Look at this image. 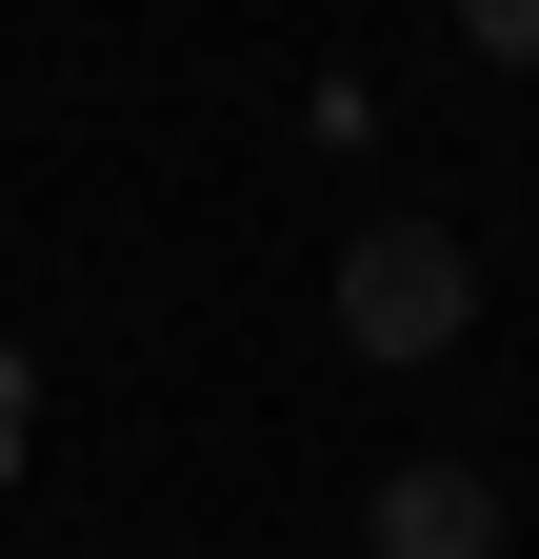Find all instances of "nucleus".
I'll return each instance as SVG.
<instances>
[{
  "label": "nucleus",
  "instance_id": "obj_1",
  "mask_svg": "<svg viewBox=\"0 0 539 559\" xmlns=\"http://www.w3.org/2000/svg\"><path fill=\"white\" fill-rule=\"evenodd\" d=\"M459 320H480V260H459L440 221H380V240H340V340H360V360H440Z\"/></svg>",
  "mask_w": 539,
  "mask_h": 559
},
{
  "label": "nucleus",
  "instance_id": "obj_2",
  "mask_svg": "<svg viewBox=\"0 0 539 559\" xmlns=\"http://www.w3.org/2000/svg\"><path fill=\"white\" fill-rule=\"evenodd\" d=\"M380 559H500V479L480 460H399L380 479Z\"/></svg>",
  "mask_w": 539,
  "mask_h": 559
},
{
  "label": "nucleus",
  "instance_id": "obj_3",
  "mask_svg": "<svg viewBox=\"0 0 539 559\" xmlns=\"http://www.w3.org/2000/svg\"><path fill=\"white\" fill-rule=\"evenodd\" d=\"M459 40H500V60H539V0H459Z\"/></svg>",
  "mask_w": 539,
  "mask_h": 559
}]
</instances>
